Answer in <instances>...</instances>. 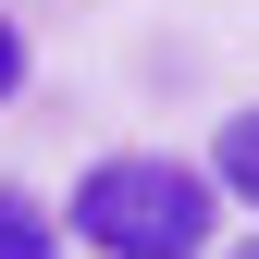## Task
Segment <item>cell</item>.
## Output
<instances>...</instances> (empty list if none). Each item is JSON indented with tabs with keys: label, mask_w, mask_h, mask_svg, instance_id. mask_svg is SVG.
<instances>
[{
	"label": "cell",
	"mask_w": 259,
	"mask_h": 259,
	"mask_svg": "<svg viewBox=\"0 0 259 259\" xmlns=\"http://www.w3.org/2000/svg\"><path fill=\"white\" fill-rule=\"evenodd\" d=\"M210 222H222L210 173L198 160H160V148H111L74 185V247H99V259H198Z\"/></svg>",
	"instance_id": "cell-1"
},
{
	"label": "cell",
	"mask_w": 259,
	"mask_h": 259,
	"mask_svg": "<svg viewBox=\"0 0 259 259\" xmlns=\"http://www.w3.org/2000/svg\"><path fill=\"white\" fill-rule=\"evenodd\" d=\"M210 185H222V198H247V210H259V111H235V123L210 136Z\"/></svg>",
	"instance_id": "cell-2"
},
{
	"label": "cell",
	"mask_w": 259,
	"mask_h": 259,
	"mask_svg": "<svg viewBox=\"0 0 259 259\" xmlns=\"http://www.w3.org/2000/svg\"><path fill=\"white\" fill-rule=\"evenodd\" d=\"M0 259H62V222L25 198V185H0Z\"/></svg>",
	"instance_id": "cell-3"
},
{
	"label": "cell",
	"mask_w": 259,
	"mask_h": 259,
	"mask_svg": "<svg viewBox=\"0 0 259 259\" xmlns=\"http://www.w3.org/2000/svg\"><path fill=\"white\" fill-rule=\"evenodd\" d=\"M13 87H25V37L0 25V111H13Z\"/></svg>",
	"instance_id": "cell-4"
},
{
	"label": "cell",
	"mask_w": 259,
	"mask_h": 259,
	"mask_svg": "<svg viewBox=\"0 0 259 259\" xmlns=\"http://www.w3.org/2000/svg\"><path fill=\"white\" fill-rule=\"evenodd\" d=\"M247 259H259V247H247Z\"/></svg>",
	"instance_id": "cell-5"
}]
</instances>
